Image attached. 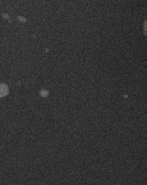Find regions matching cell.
I'll use <instances>...</instances> for the list:
<instances>
[{
    "mask_svg": "<svg viewBox=\"0 0 147 185\" xmlns=\"http://www.w3.org/2000/svg\"><path fill=\"white\" fill-rule=\"evenodd\" d=\"M8 93V88L5 85H0V97L6 95Z\"/></svg>",
    "mask_w": 147,
    "mask_h": 185,
    "instance_id": "1",
    "label": "cell"
}]
</instances>
